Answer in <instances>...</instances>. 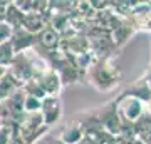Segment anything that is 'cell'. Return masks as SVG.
I'll list each match as a JSON object with an SVG mask.
<instances>
[{"label": "cell", "instance_id": "cell-1", "mask_svg": "<svg viewBox=\"0 0 151 144\" xmlns=\"http://www.w3.org/2000/svg\"><path fill=\"white\" fill-rule=\"evenodd\" d=\"M87 82L101 92L113 91L121 80V70L114 64L111 57L96 59L91 64V67L86 70Z\"/></svg>", "mask_w": 151, "mask_h": 144}, {"label": "cell", "instance_id": "cell-2", "mask_svg": "<svg viewBox=\"0 0 151 144\" xmlns=\"http://www.w3.org/2000/svg\"><path fill=\"white\" fill-rule=\"evenodd\" d=\"M116 111H118L123 124H134L145 114L146 104L133 96L121 94V97L116 99Z\"/></svg>", "mask_w": 151, "mask_h": 144}, {"label": "cell", "instance_id": "cell-3", "mask_svg": "<svg viewBox=\"0 0 151 144\" xmlns=\"http://www.w3.org/2000/svg\"><path fill=\"white\" fill-rule=\"evenodd\" d=\"M94 112H96V117L99 121V124L103 126V129H106L109 134H113V136L118 138L119 134H121L123 123H121V117H119L118 111H116V101L99 107Z\"/></svg>", "mask_w": 151, "mask_h": 144}, {"label": "cell", "instance_id": "cell-4", "mask_svg": "<svg viewBox=\"0 0 151 144\" xmlns=\"http://www.w3.org/2000/svg\"><path fill=\"white\" fill-rule=\"evenodd\" d=\"M9 42H10L15 54H24L27 50H30V49L37 47V35H34V34L27 32L25 29L19 27V29L12 30V35H10Z\"/></svg>", "mask_w": 151, "mask_h": 144}, {"label": "cell", "instance_id": "cell-5", "mask_svg": "<svg viewBox=\"0 0 151 144\" xmlns=\"http://www.w3.org/2000/svg\"><path fill=\"white\" fill-rule=\"evenodd\" d=\"M42 117H44V124L50 128L60 121L62 116V102L57 96H45L42 99Z\"/></svg>", "mask_w": 151, "mask_h": 144}, {"label": "cell", "instance_id": "cell-6", "mask_svg": "<svg viewBox=\"0 0 151 144\" xmlns=\"http://www.w3.org/2000/svg\"><path fill=\"white\" fill-rule=\"evenodd\" d=\"M35 80L39 82V85H40V89L44 91L45 96H57L59 97L60 91H62V82H60L59 74L54 69L44 70L42 74H39L35 77Z\"/></svg>", "mask_w": 151, "mask_h": 144}, {"label": "cell", "instance_id": "cell-7", "mask_svg": "<svg viewBox=\"0 0 151 144\" xmlns=\"http://www.w3.org/2000/svg\"><path fill=\"white\" fill-rule=\"evenodd\" d=\"M59 138L65 144H79L84 139V128L79 121H70L62 128Z\"/></svg>", "mask_w": 151, "mask_h": 144}, {"label": "cell", "instance_id": "cell-8", "mask_svg": "<svg viewBox=\"0 0 151 144\" xmlns=\"http://www.w3.org/2000/svg\"><path fill=\"white\" fill-rule=\"evenodd\" d=\"M60 44V34L57 30H54L50 25H47L42 32L37 35V45L45 49V52H52L57 50Z\"/></svg>", "mask_w": 151, "mask_h": 144}, {"label": "cell", "instance_id": "cell-9", "mask_svg": "<svg viewBox=\"0 0 151 144\" xmlns=\"http://www.w3.org/2000/svg\"><path fill=\"white\" fill-rule=\"evenodd\" d=\"M134 32H136V29H134V25H133V22H131L129 19H123L121 24L111 32V37H113L116 47H123Z\"/></svg>", "mask_w": 151, "mask_h": 144}, {"label": "cell", "instance_id": "cell-10", "mask_svg": "<svg viewBox=\"0 0 151 144\" xmlns=\"http://www.w3.org/2000/svg\"><path fill=\"white\" fill-rule=\"evenodd\" d=\"M45 27H47V20H45L40 14H37V12L25 14L24 22H22V29H25L27 32L34 34V35H39Z\"/></svg>", "mask_w": 151, "mask_h": 144}, {"label": "cell", "instance_id": "cell-11", "mask_svg": "<svg viewBox=\"0 0 151 144\" xmlns=\"http://www.w3.org/2000/svg\"><path fill=\"white\" fill-rule=\"evenodd\" d=\"M123 94H126V96H133V97H136V99L143 101L145 104H148V102L151 101V84H148V82L141 77L139 80H136L134 84H131L129 89L124 91Z\"/></svg>", "mask_w": 151, "mask_h": 144}, {"label": "cell", "instance_id": "cell-12", "mask_svg": "<svg viewBox=\"0 0 151 144\" xmlns=\"http://www.w3.org/2000/svg\"><path fill=\"white\" fill-rule=\"evenodd\" d=\"M20 87L22 85L17 82V79L12 74H9V70H7L5 74H4V77L0 79V102H4L5 99H9Z\"/></svg>", "mask_w": 151, "mask_h": 144}, {"label": "cell", "instance_id": "cell-13", "mask_svg": "<svg viewBox=\"0 0 151 144\" xmlns=\"http://www.w3.org/2000/svg\"><path fill=\"white\" fill-rule=\"evenodd\" d=\"M24 17L25 14L15 5V2H9V5H7V10H5V17H4V20L12 27V29H19L22 27V22H24Z\"/></svg>", "mask_w": 151, "mask_h": 144}, {"label": "cell", "instance_id": "cell-14", "mask_svg": "<svg viewBox=\"0 0 151 144\" xmlns=\"http://www.w3.org/2000/svg\"><path fill=\"white\" fill-rule=\"evenodd\" d=\"M14 57H15V52H14L10 42L0 44V67L9 69V65H10V62L14 60Z\"/></svg>", "mask_w": 151, "mask_h": 144}, {"label": "cell", "instance_id": "cell-15", "mask_svg": "<svg viewBox=\"0 0 151 144\" xmlns=\"http://www.w3.org/2000/svg\"><path fill=\"white\" fill-rule=\"evenodd\" d=\"M22 91L25 92V96H32V97H37V99H44V97H45V94H44V91L40 89V85H39V82L35 80V77L27 80L25 84H22Z\"/></svg>", "mask_w": 151, "mask_h": 144}, {"label": "cell", "instance_id": "cell-16", "mask_svg": "<svg viewBox=\"0 0 151 144\" xmlns=\"http://www.w3.org/2000/svg\"><path fill=\"white\" fill-rule=\"evenodd\" d=\"M42 109V99L32 96H25V102H24V112L25 114H32V112H40Z\"/></svg>", "mask_w": 151, "mask_h": 144}, {"label": "cell", "instance_id": "cell-17", "mask_svg": "<svg viewBox=\"0 0 151 144\" xmlns=\"http://www.w3.org/2000/svg\"><path fill=\"white\" fill-rule=\"evenodd\" d=\"M12 29L5 20H0V44H5L10 40V35H12Z\"/></svg>", "mask_w": 151, "mask_h": 144}, {"label": "cell", "instance_id": "cell-18", "mask_svg": "<svg viewBox=\"0 0 151 144\" xmlns=\"http://www.w3.org/2000/svg\"><path fill=\"white\" fill-rule=\"evenodd\" d=\"M45 144H65L60 141V138H57V136H50V138L45 141Z\"/></svg>", "mask_w": 151, "mask_h": 144}, {"label": "cell", "instance_id": "cell-19", "mask_svg": "<svg viewBox=\"0 0 151 144\" xmlns=\"http://www.w3.org/2000/svg\"><path fill=\"white\" fill-rule=\"evenodd\" d=\"M10 144H27V143H25V141L20 138V134H19V136H15V138L10 141Z\"/></svg>", "mask_w": 151, "mask_h": 144}, {"label": "cell", "instance_id": "cell-20", "mask_svg": "<svg viewBox=\"0 0 151 144\" xmlns=\"http://www.w3.org/2000/svg\"><path fill=\"white\" fill-rule=\"evenodd\" d=\"M5 72H7V69H5V67H0V79L4 77V74H5Z\"/></svg>", "mask_w": 151, "mask_h": 144}, {"label": "cell", "instance_id": "cell-21", "mask_svg": "<svg viewBox=\"0 0 151 144\" xmlns=\"http://www.w3.org/2000/svg\"><path fill=\"white\" fill-rule=\"evenodd\" d=\"M146 109H148V111H150V112H151V101H150V102H148V104H146Z\"/></svg>", "mask_w": 151, "mask_h": 144}, {"label": "cell", "instance_id": "cell-22", "mask_svg": "<svg viewBox=\"0 0 151 144\" xmlns=\"http://www.w3.org/2000/svg\"><path fill=\"white\" fill-rule=\"evenodd\" d=\"M0 128H2V121H0Z\"/></svg>", "mask_w": 151, "mask_h": 144}, {"label": "cell", "instance_id": "cell-23", "mask_svg": "<svg viewBox=\"0 0 151 144\" xmlns=\"http://www.w3.org/2000/svg\"><path fill=\"white\" fill-rule=\"evenodd\" d=\"M0 104H2V102H0Z\"/></svg>", "mask_w": 151, "mask_h": 144}]
</instances>
